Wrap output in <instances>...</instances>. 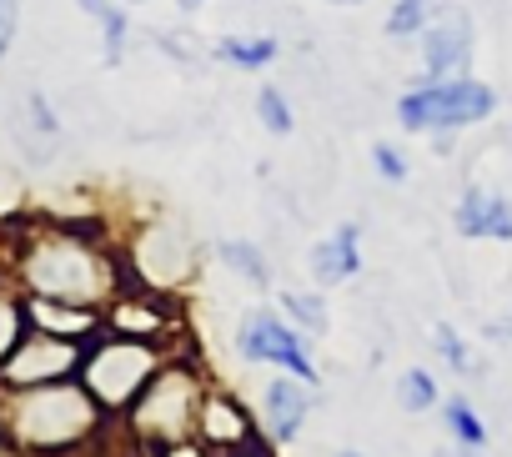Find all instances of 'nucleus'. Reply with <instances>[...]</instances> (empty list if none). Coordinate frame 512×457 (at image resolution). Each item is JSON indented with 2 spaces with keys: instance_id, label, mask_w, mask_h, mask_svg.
<instances>
[{
  "instance_id": "nucleus-14",
  "label": "nucleus",
  "mask_w": 512,
  "mask_h": 457,
  "mask_svg": "<svg viewBox=\"0 0 512 457\" xmlns=\"http://www.w3.org/2000/svg\"><path fill=\"white\" fill-rule=\"evenodd\" d=\"M26 297V292H21ZM26 317L36 332H51V337H66V342H96L106 332V312L101 307H86V302H56V297H26Z\"/></svg>"
},
{
  "instance_id": "nucleus-5",
  "label": "nucleus",
  "mask_w": 512,
  "mask_h": 457,
  "mask_svg": "<svg viewBox=\"0 0 512 457\" xmlns=\"http://www.w3.org/2000/svg\"><path fill=\"white\" fill-rule=\"evenodd\" d=\"M171 352L156 347V342H136V337H116V332H101L96 342H86V357H81V372L76 382L96 397V407L106 417H121L141 387L156 377V367L166 362Z\"/></svg>"
},
{
  "instance_id": "nucleus-17",
  "label": "nucleus",
  "mask_w": 512,
  "mask_h": 457,
  "mask_svg": "<svg viewBox=\"0 0 512 457\" xmlns=\"http://www.w3.org/2000/svg\"><path fill=\"white\" fill-rule=\"evenodd\" d=\"M221 267H226L231 277H241L246 287H272V262H267V252L256 247V242H246V237L221 242Z\"/></svg>"
},
{
  "instance_id": "nucleus-12",
  "label": "nucleus",
  "mask_w": 512,
  "mask_h": 457,
  "mask_svg": "<svg viewBox=\"0 0 512 457\" xmlns=\"http://www.w3.org/2000/svg\"><path fill=\"white\" fill-rule=\"evenodd\" d=\"M307 417H312V382H302V377L287 372V377H272L262 387V437L272 447L297 442L302 427H307Z\"/></svg>"
},
{
  "instance_id": "nucleus-31",
  "label": "nucleus",
  "mask_w": 512,
  "mask_h": 457,
  "mask_svg": "<svg viewBox=\"0 0 512 457\" xmlns=\"http://www.w3.org/2000/svg\"><path fill=\"white\" fill-rule=\"evenodd\" d=\"M201 6H206V0H176V11H181V16H196Z\"/></svg>"
},
{
  "instance_id": "nucleus-36",
  "label": "nucleus",
  "mask_w": 512,
  "mask_h": 457,
  "mask_svg": "<svg viewBox=\"0 0 512 457\" xmlns=\"http://www.w3.org/2000/svg\"><path fill=\"white\" fill-rule=\"evenodd\" d=\"M121 6H151V0H121Z\"/></svg>"
},
{
  "instance_id": "nucleus-26",
  "label": "nucleus",
  "mask_w": 512,
  "mask_h": 457,
  "mask_svg": "<svg viewBox=\"0 0 512 457\" xmlns=\"http://www.w3.org/2000/svg\"><path fill=\"white\" fill-rule=\"evenodd\" d=\"M372 171H377V181H387V186H402V181L412 176L402 146H392V141H372Z\"/></svg>"
},
{
  "instance_id": "nucleus-11",
  "label": "nucleus",
  "mask_w": 512,
  "mask_h": 457,
  "mask_svg": "<svg viewBox=\"0 0 512 457\" xmlns=\"http://www.w3.org/2000/svg\"><path fill=\"white\" fill-rule=\"evenodd\" d=\"M472 46H477V26L462 6H437L432 21L422 26L417 36V51H422V76L432 81H447V76H467V61H472Z\"/></svg>"
},
{
  "instance_id": "nucleus-21",
  "label": "nucleus",
  "mask_w": 512,
  "mask_h": 457,
  "mask_svg": "<svg viewBox=\"0 0 512 457\" xmlns=\"http://www.w3.org/2000/svg\"><path fill=\"white\" fill-rule=\"evenodd\" d=\"M442 422L457 437V447H487V422H482V412L467 397H447L442 402Z\"/></svg>"
},
{
  "instance_id": "nucleus-1",
  "label": "nucleus",
  "mask_w": 512,
  "mask_h": 457,
  "mask_svg": "<svg viewBox=\"0 0 512 457\" xmlns=\"http://www.w3.org/2000/svg\"><path fill=\"white\" fill-rule=\"evenodd\" d=\"M0 272L26 297L106 307L126 282L121 242L101 216H16L0 221Z\"/></svg>"
},
{
  "instance_id": "nucleus-32",
  "label": "nucleus",
  "mask_w": 512,
  "mask_h": 457,
  "mask_svg": "<svg viewBox=\"0 0 512 457\" xmlns=\"http://www.w3.org/2000/svg\"><path fill=\"white\" fill-rule=\"evenodd\" d=\"M0 442H6V387H0Z\"/></svg>"
},
{
  "instance_id": "nucleus-29",
  "label": "nucleus",
  "mask_w": 512,
  "mask_h": 457,
  "mask_svg": "<svg viewBox=\"0 0 512 457\" xmlns=\"http://www.w3.org/2000/svg\"><path fill=\"white\" fill-rule=\"evenodd\" d=\"M226 457H272V442H256V447H246V452H226Z\"/></svg>"
},
{
  "instance_id": "nucleus-6",
  "label": "nucleus",
  "mask_w": 512,
  "mask_h": 457,
  "mask_svg": "<svg viewBox=\"0 0 512 457\" xmlns=\"http://www.w3.org/2000/svg\"><path fill=\"white\" fill-rule=\"evenodd\" d=\"M121 262L131 282L156 287V292H181V282L196 272V242L176 221H141L121 242Z\"/></svg>"
},
{
  "instance_id": "nucleus-23",
  "label": "nucleus",
  "mask_w": 512,
  "mask_h": 457,
  "mask_svg": "<svg viewBox=\"0 0 512 457\" xmlns=\"http://www.w3.org/2000/svg\"><path fill=\"white\" fill-rule=\"evenodd\" d=\"M432 11H437V0H392V11H387L382 31H387L392 41H417L422 26L432 21Z\"/></svg>"
},
{
  "instance_id": "nucleus-10",
  "label": "nucleus",
  "mask_w": 512,
  "mask_h": 457,
  "mask_svg": "<svg viewBox=\"0 0 512 457\" xmlns=\"http://www.w3.org/2000/svg\"><path fill=\"white\" fill-rule=\"evenodd\" d=\"M256 442H267V437H262V427H256V417L246 412V402L211 382L206 397H201V412H196V447H201V457L246 452Z\"/></svg>"
},
{
  "instance_id": "nucleus-18",
  "label": "nucleus",
  "mask_w": 512,
  "mask_h": 457,
  "mask_svg": "<svg viewBox=\"0 0 512 457\" xmlns=\"http://www.w3.org/2000/svg\"><path fill=\"white\" fill-rule=\"evenodd\" d=\"M26 332H31V317H26V297H21V287L0 282V367H6V357L21 347Z\"/></svg>"
},
{
  "instance_id": "nucleus-13",
  "label": "nucleus",
  "mask_w": 512,
  "mask_h": 457,
  "mask_svg": "<svg viewBox=\"0 0 512 457\" xmlns=\"http://www.w3.org/2000/svg\"><path fill=\"white\" fill-rule=\"evenodd\" d=\"M452 226L472 242H512V201L492 186H467L452 206Z\"/></svg>"
},
{
  "instance_id": "nucleus-16",
  "label": "nucleus",
  "mask_w": 512,
  "mask_h": 457,
  "mask_svg": "<svg viewBox=\"0 0 512 457\" xmlns=\"http://www.w3.org/2000/svg\"><path fill=\"white\" fill-rule=\"evenodd\" d=\"M282 56V41L277 36H262V31H231L221 41H211V61L216 66H231V71H267L272 61Z\"/></svg>"
},
{
  "instance_id": "nucleus-27",
  "label": "nucleus",
  "mask_w": 512,
  "mask_h": 457,
  "mask_svg": "<svg viewBox=\"0 0 512 457\" xmlns=\"http://www.w3.org/2000/svg\"><path fill=\"white\" fill-rule=\"evenodd\" d=\"M16 36H21V0H0V61L11 56Z\"/></svg>"
},
{
  "instance_id": "nucleus-4",
  "label": "nucleus",
  "mask_w": 512,
  "mask_h": 457,
  "mask_svg": "<svg viewBox=\"0 0 512 457\" xmlns=\"http://www.w3.org/2000/svg\"><path fill=\"white\" fill-rule=\"evenodd\" d=\"M392 116L412 136L467 131V126H482V121L497 116V91L487 81H472V76H447V81L422 76L417 86H407L392 101Z\"/></svg>"
},
{
  "instance_id": "nucleus-33",
  "label": "nucleus",
  "mask_w": 512,
  "mask_h": 457,
  "mask_svg": "<svg viewBox=\"0 0 512 457\" xmlns=\"http://www.w3.org/2000/svg\"><path fill=\"white\" fill-rule=\"evenodd\" d=\"M322 6H367V0H322Z\"/></svg>"
},
{
  "instance_id": "nucleus-24",
  "label": "nucleus",
  "mask_w": 512,
  "mask_h": 457,
  "mask_svg": "<svg viewBox=\"0 0 512 457\" xmlns=\"http://www.w3.org/2000/svg\"><path fill=\"white\" fill-rule=\"evenodd\" d=\"M256 121H262L272 136H292V131H297V111H292L287 91H277V86L256 91Z\"/></svg>"
},
{
  "instance_id": "nucleus-37",
  "label": "nucleus",
  "mask_w": 512,
  "mask_h": 457,
  "mask_svg": "<svg viewBox=\"0 0 512 457\" xmlns=\"http://www.w3.org/2000/svg\"><path fill=\"white\" fill-rule=\"evenodd\" d=\"M337 457H362V452H352V447H342V452H337Z\"/></svg>"
},
{
  "instance_id": "nucleus-20",
  "label": "nucleus",
  "mask_w": 512,
  "mask_h": 457,
  "mask_svg": "<svg viewBox=\"0 0 512 457\" xmlns=\"http://www.w3.org/2000/svg\"><path fill=\"white\" fill-rule=\"evenodd\" d=\"M442 402V387H437V377L427 372V367H407L402 377H397V407L402 412H432Z\"/></svg>"
},
{
  "instance_id": "nucleus-9",
  "label": "nucleus",
  "mask_w": 512,
  "mask_h": 457,
  "mask_svg": "<svg viewBox=\"0 0 512 457\" xmlns=\"http://www.w3.org/2000/svg\"><path fill=\"white\" fill-rule=\"evenodd\" d=\"M81 357L86 347L81 342H66V337H51V332H26L21 347L6 357L0 367V387L6 392H21V387H46V382H66L81 372Z\"/></svg>"
},
{
  "instance_id": "nucleus-22",
  "label": "nucleus",
  "mask_w": 512,
  "mask_h": 457,
  "mask_svg": "<svg viewBox=\"0 0 512 457\" xmlns=\"http://www.w3.org/2000/svg\"><path fill=\"white\" fill-rule=\"evenodd\" d=\"M96 26H101V56H106V66H121L126 51H131V16H126L121 0H111V6L96 16Z\"/></svg>"
},
{
  "instance_id": "nucleus-35",
  "label": "nucleus",
  "mask_w": 512,
  "mask_h": 457,
  "mask_svg": "<svg viewBox=\"0 0 512 457\" xmlns=\"http://www.w3.org/2000/svg\"><path fill=\"white\" fill-rule=\"evenodd\" d=\"M0 457H21V452H16L11 442H0Z\"/></svg>"
},
{
  "instance_id": "nucleus-25",
  "label": "nucleus",
  "mask_w": 512,
  "mask_h": 457,
  "mask_svg": "<svg viewBox=\"0 0 512 457\" xmlns=\"http://www.w3.org/2000/svg\"><path fill=\"white\" fill-rule=\"evenodd\" d=\"M432 347H437V357H442L457 377H467V372H472V352H467V342H462V332H457V327L437 322V327H432Z\"/></svg>"
},
{
  "instance_id": "nucleus-3",
  "label": "nucleus",
  "mask_w": 512,
  "mask_h": 457,
  "mask_svg": "<svg viewBox=\"0 0 512 457\" xmlns=\"http://www.w3.org/2000/svg\"><path fill=\"white\" fill-rule=\"evenodd\" d=\"M206 387H211V382H206L196 352L181 347V352H171V357L156 367V377L141 387V397H136L116 422H121V432H126L146 457H171V452H181V447L196 442V412H201Z\"/></svg>"
},
{
  "instance_id": "nucleus-28",
  "label": "nucleus",
  "mask_w": 512,
  "mask_h": 457,
  "mask_svg": "<svg viewBox=\"0 0 512 457\" xmlns=\"http://www.w3.org/2000/svg\"><path fill=\"white\" fill-rule=\"evenodd\" d=\"M487 337H492V342H512V312L497 317V322H487Z\"/></svg>"
},
{
  "instance_id": "nucleus-30",
  "label": "nucleus",
  "mask_w": 512,
  "mask_h": 457,
  "mask_svg": "<svg viewBox=\"0 0 512 457\" xmlns=\"http://www.w3.org/2000/svg\"><path fill=\"white\" fill-rule=\"evenodd\" d=\"M76 6H81V11H86V16H91V21H96V16H101V11H106V6H111V0H76Z\"/></svg>"
},
{
  "instance_id": "nucleus-34",
  "label": "nucleus",
  "mask_w": 512,
  "mask_h": 457,
  "mask_svg": "<svg viewBox=\"0 0 512 457\" xmlns=\"http://www.w3.org/2000/svg\"><path fill=\"white\" fill-rule=\"evenodd\" d=\"M457 457H482V447H457Z\"/></svg>"
},
{
  "instance_id": "nucleus-8",
  "label": "nucleus",
  "mask_w": 512,
  "mask_h": 457,
  "mask_svg": "<svg viewBox=\"0 0 512 457\" xmlns=\"http://www.w3.org/2000/svg\"><path fill=\"white\" fill-rule=\"evenodd\" d=\"M312 337L297 332L287 317H277L272 307H256L241 317L236 327V357L251 362V367H277V372H292L302 382H317V362H312Z\"/></svg>"
},
{
  "instance_id": "nucleus-38",
  "label": "nucleus",
  "mask_w": 512,
  "mask_h": 457,
  "mask_svg": "<svg viewBox=\"0 0 512 457\" xmlns=\"http://www.w3.org/2000/svg\"><path fill=\"white\" fill-rule=\"evenodd\" d=\"M0 282H6V272H0Z\"/></svg>"
},
{
  "instance_id": "nucleus-15",
  "label": "nucleus",
  "mask_w": 512,
  "mask_h": 457,
  "mask_svg": "<svg viewBox=\"0 0 512 457\" xmlns=\"http://www.w3.org/2000/svg\"><path fill=\"white\" fill-rule=\"evenodd\" d=\"M307 272L317 287H342L362 272V226L357 221H337V232L322 237L307 252Z\"/></svg>"
},
{
  "instance_id": "nucleus-19",
  "label": "nucleus",
  "mask_w": 512,
  "mask_h": 457,
  "mask_svg": "<svg viewBox=\"0 0 512 457\" xmlns=\"http://www.w3.org/2000/svg\"><path fill=\"white\" fill-rule=\"evenodd\" d=\"M282 317L307 337H327V327H332L327 297H317V292H282Z\"/></svg>"
},
{
  "instance_id": "nucleus-2",
  "label": "nucleus",
  "mask_w": 512,
  "mask_h": 457,
  "mask_svg": "<svg viewBox=\"0 0 512 457\" xmlns=\"http://www.w3.org/2000/svg\"><path fill=\"white\" fill-rule=\"evenodd\" d=\"M116 417H106L96 407V397L66 377V382H46V387H21L6 392V442L21 457H46V452H71V447H91L106 437Z\"/></svg>"
},
{
  "instance_id": "nucleus-7",
  "label": "nucleus",
  "mask_w": 512,
  "mask_h": 457,
  "mask_svg": "<svg viewBox=\"0 0 512 457\" xmlns=\"http://www.w3.org/2000/svg\"><path fill=\"white\" fill-rule=\"evenodd\" d=\"M101 312H106V332H116V337L156 342V347H166V352L191 347V342H186V307H181L176 292H156V287L126 282Z\"/></svg>"
}]
</instances>
